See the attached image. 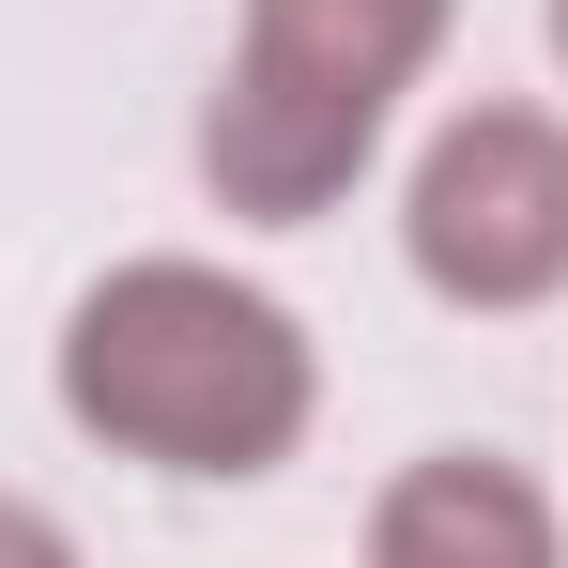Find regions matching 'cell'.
Masks as SVG:
<instances>
[{"mask_svg": "<svg viewBox=\"0 0 568 568\" xmlns=\"http://www.w3.org/2000/svg\"><path fill=\"white\" fill-rule=\"evenodd\" d=\"M62 415L93 430L108 462L139 476H200V491H246L307 446L323 415V354L262 277L231 262H108L78 307H62Z\"/></svg>", "mask_w": 568, "mask_h": 568, "instance_id": "cell-1", "label": "cell"}, {"mask_svg": "<svg viewBox=\"0 0 568 568\" xmlns=\"http://www.w3.org/2000/svg\"><path fill=\"white\" fill-rule=\"evenodd\" d=\"M462 0H246L231 78L200 93V185L246 231H307L338 215L354 170L384 154L399 93L446 62Z\"/></svg>", "mask_w": 568, "mask_h": 568, "instance_id": "cell-2", "label": "cell"}, {"mask_svg": "<svg viewBox=\"0 0 568 568\" xmlns=\"http://www.w3.org/2000/svg\"><path fill=\"white\" fill-rule=\"evenodd\" d=\"M399 262L476 307V323H523L568 292V123L523 93H476L430 123L415 185H399Z\"/></svg>", "mask_w": 568, "mask_h": 568, "instance_id": "cell-3", "label": "cell"}, {"mask_svg": "<svg viewBox=\"0 0 568 568\" xmlns=\"http://www.w3.org/2000/svg\"><path fill=\"white\" fill-rule=\"evenodd\" d=\"M369 568H568V523L507 446H430L369 491Z\"/></svg>", "mask_w": 568, "mask_h": 568, "instance_id": "cell-4", "label": "cell"}, {"mask_svg": "<svg viewBox=\"0 0 568 568\" xmlns=\"http://www.w3.org/2000/svg\"><path fill=\"white\" fill-rule=\"evenodd\" d=\"M0 568H78V538H62L31 491H0Z\"/></svg>", "mask_w": 568, "mask_h": 568, "instance_id": "cell-5", "label": "cell"}, {"mask_svg": "<svg viewBox=\"0 0 568 568\" xmlns=\"http://www.w3.org/2000/svg\"><path fill=\"white\" fill-rule=\"evenodd\" d=\"M554 62H568V0H554Z\"/></svg>", "mask_w": 568, "mask_h": 568, "instance_id": "cell-6", "label": "cell"}]
</instances>
